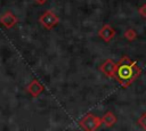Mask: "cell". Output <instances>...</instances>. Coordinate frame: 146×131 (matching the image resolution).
<instances>
[{
    "mask_svg": "<svg viewBox=\"0 0 146 131\" xmlns=\"http://www.w3.org/2000/svg\"><path fill=\"white\" fill-rule=\"evenodd\" d=\"M39 22L41 23V25L44 28L51 30V28H54L59 23V18H58V16L52 10H46L39 17Z\"/></svg>",
    "mask_w": 146,
    "mask_h": 131,
    "instance_id": "6da1fadb",
    "label": "cell"
},
{
    "mask_svg": "<svg viewBox=\"0 0 146 131\" xmlns=\"http://www.w3.org/2000/svg\"><path fill=\"white\" fill-rule=\"evenodd\" d=\"M17 22H18L17 17H16L13 13H10V11H7V13H5L3 15L0 16V23H1L5 27H7V28L14 27Z\"/></svg>",
    "mask_w": 146,
    "mask_h": 131,
    "instance_id": "7a4b0ae2",
    "label": "cell"
},
{
    "mask_svg": "<svg viewBox=\"0 0 146 131\" xmlns=\"http://www.w3.org/2000/svg\"><path fill=\"white\" fill-rule=\"evenodd\" d=\"M99 124V121L98 118H96L95 116L92 115H87L86 117H83L80 122V125L87 130H94L97 128V125Z\"/></svg>",
    "mask_w": 146,
    "mask_h": 131,
    "instance_id": "3957f363",
    "label": "cell"
},
{
    "mask_svg": "<svg viewBox=\"0 0 146 131\" xmlns=\"http://www.w3.org/2000/svg\"><path fill=\"white\" fill-rule=\"evenodd\" d=\"M26 91L30 93V95H32L33 97H38L42 91H43V85L38 81V80H32L31 82H30V84L27 85V88H26Z\"/></svg>",
    "mask_w": 146,
    "mask_h": 131,
    "instance_id": "277c9868",
    "label": "cell"
},
{
    "mask_svg": "<svg viewBox=\"0 0 146 131\" xmlns=\"http://www.w3.org/2000/svg\"><path fill=\"white\" fill-rule=\"evenodd\" d=\"M117 76L122 81H127L132 76V67L129 65H121L117 68Z\"/></svg>",
    "mask_w": 146,
    "mask_h": 131,
    "instance_id": "5b68a950",
    "label": "cell"
},
{
    "mask_svg": "<svg viewBox=\"0 0 146 131\" xmlns=\"http://www.w3.org/2000/svg\"><path fill=\"white\" fill-rule=\"evenodd\" d=\"M100 35L105 39V40H108L110 38H111V35H112V33L110 32V28L108 27H104L102 31H100Z\"/></svg>",
    "mask_w": 146,
    "mask_h": 131,
    "instance_id": "8992f818",
    "label": "cell"
},
{
    "mask_svg": "<svg viewBox=\"0 0 146 131\" xmlns=\"http://www.w3.org/2000/svg\"><path fill=\"white\" fill-rule=\"evenodd\" d=\"M102 69L105 72V73H107V74H110L112 71H113V66H112V64L110 63V62H106L105 63V65H103V67H102Z\"/></svg>",
    "mask_w": 146,
    "mask_h": 131,
    "instance_id": "52a82bcc",
    "label": "cell"
},
{
    "mask_svg": "<svg viewBox=\"0 0 146 131\" xmlns=\"http://www.w3.org/2000/svg\"><path fill=\"white\" fill-rule=\"evenodd\" d=\"M104 121H105V123H106L107 125H111V124H112V122L114 121V118H113V116H112V114H111V113H107V115L105 116Z\"/></svg>",
    "mask_w": 146,
    "mask_h": 131,
    "instance_id": "ba28073f",
    "label": "cell"
},
{
    "mask_svg": "<svg viewBox=\"0 0 146 131\" xmlns=\"http://www.w3.org/2000/svg\"><path fill=\"white\" fill-rule=\"evenodd\" d=\"M35 1H36V3H38V5L42 6V5H44V3H46V1H47V0H35Z\"/></svg>",
    "mask_w": 146,
    "mask_h": 131,
    "instance_id": "9c48e42d",
    "label": "cell"
}]
</instances>
